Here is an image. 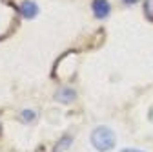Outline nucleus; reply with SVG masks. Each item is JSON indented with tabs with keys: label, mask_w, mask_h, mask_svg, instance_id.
Segmentation results:
<instances>
[{
	"label": "nucleus",
	"mask_w": 153,
	"mask_h": 152,
	"mask_svg": "<svg viewBox=\"0 0 153 152\" xmlns=\"http://www.w3.org/2000/svg\"><path fill=\"white\" fill-rule=\"evenodd\" d=\"M91 143L93 147L100 150V152H108L115 147V134L113 130L108 126H97L91 132Z\"/></svg>",
	"instance_id": "obj_1"
},
{
	"label": "nucleus",
	"mask_w": 153,
	"mask_h": 152,
	"mask_svg": "<svg viewBox=\"0 0 153 152\" xmlns=\"http://www.w3.org/2000/svg\"><path fill=\"white\" fill-rule=\"evenodd\" d=\"M109 4H108V0H93V13L97 15L99 18H104L109 15Z\"/></svg>",
	"instance_id": "obj_2"
},
{
	"label": "nucleus",
	"mask_w": 153,
	"mask_h": 152,
	"mask_svg": "<svg viewBox=\"0 0 153 152\" xmlns=\"http://www.w3.org/2000/svg\"><path fill=\"white\" fill-rule=\"evenodd\" d=\"M20 13H22L26 18H33V17H36V13H38V6H36L35 2H31V0H24L22 6H20Z\"/></svg>",
	"instance_id": "obj_3"
},
{
	"label": "nucleus",
	"mask_w": 153,
	"mask_h": 152,
	"mask_svg": "<svg viewBox=\"0 0 153 152\" xmlns=\"http://www.w3.org/2000/svg\"><path fill=\"white\" fill-rule=\"evenodd\" d=\"M56 99H59L60 103H71L75 99V92L71 88H62L59 93H56Z\"/></svg>",
	"instance_id": "obj_4"
},
{
	"label": "nucleus",
	"mask_w": 153,
	"mask_h": 152,
	"mask_svg": "<svg viewBox=\"0 0 153 152\" xmlns=\"http://www.w3.org/2000/svg\"><path fill=\"white\" fill-rule=\"evenodd\" d=\"M144 11H146V17L153 20V0H146L144 2Z\"/></svg>",
	"instance_id": "obj_5"
},
{
	"label": "nucleus",
	"mask_w": 153,
	"mask_h": 152,
	"mask_svg": "<svg viewBox=\"0 0 153 152\" xmlns=\"http://www.w3.org/2000/svg\"><path fill=\"white\" fill-rule=\"evenodd\" d=\"M22 121H24V123H31V121H35V112H31V110H24V112H22Z\"/></svg>",
	"instance_id": "obj_6"
},
{
	"label": "nucleus",
	"mask_w": 153,
	"mask_h": 152,
	"mask_svg": "<svg viewBox=\"0 0 153 152\" xmlns=\"http://www.w3.org/2000/svg\"><path fill=\"white\" fill-rule=\"evenodd\" d=\"M71 143V138H64L62 141H59V143H56V152H59V150H64V148H68V145Z\"/></svg>",
	"instance_id": "obj_7"
},
{
	"label": "nucleus",
	"mask_w": 153,
	"mask_h": 152,
	"mask_svg": "<svg viewBox=\"0 0 153 152\" xmlns=\"http://www.w3.org/2000/svg\"><path fill=\"white\" fill-rule=\"evenodd\" d=\"M126 6H131V4H137V0H124Z\"/></svg>",
	"instance_id": "obj_8"
},
{
	"label": "nucleus",
	"mask_w": 153,
	"mask_h": 152,
	"mask_svg": "<svg viewBox=\"0 0 153 152\" xmlns=\"http://www.w3.org/2000/svg\"><path fill=\"white\" fill-rule=\"evenodd\" d=\"M122 152H142V150H135V148H126V150H122Z\"/></svg>",
	"instance_id": "obj_9"
}]
</instances>
